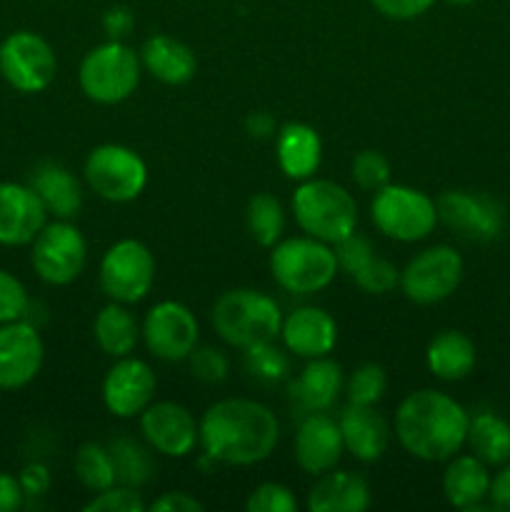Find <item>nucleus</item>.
<instances>
[{"label": "nucleus", "mask_w": 510, "mask_h": 512, "mask_svg": "<svg viewBox=\"0 0 510 512\" xmlns=\"http://www.w3.org/2000/svg\"><path fill=\"white\" fill-rule=\"evenodd\" d=\"M280 423L268 405L248 398H225L198 420V445L220 465H258L273 455Z\"/></svg>", "instance_id": "nucleus-1"}, {"label": "nucleus", "mask_w": 510, "mask_h": 512, "mask_svg": "<svg viewBox=\"0 0 510 512\" xmlns=\"http://www.w3.org/2000/svg\"><path fill=\"white\" fill-rule=\"evenodd\" d=\"M470 415L440 390H415L395 410V438L413 458L448 463L468 440Z\"/></svg>", "instance_id": "nucleus-2"}, {"label": "nucleus", "mask_w": 510, "mask_h": 512, "mask_svg": "<svg viewBox=\"0 0 510 512\" xmlns=\"http://www.w3.org/2000/svg\"><path fill=\"white\" fill-rule=\"evenodd\" d=\"M210 323L220 340L238 350L275 343L283 313L270 295L250 288H235L220 295L210 310Z\"/></svg>", "instance_id": "nucleus-3"}, {"label": "nucleus", "mask_w": 510, "mask_h": 512, "mask_svg": "<svg viewBox=\"0 0 510 512\" xmlns=\"http://www.w3.org/2000/svg\"><path fill=\"white\" fill-rule=\"evenodd\" d=\"M293 215L298 228L315 240L338 245L358 228V203L335 180H300L293 195Z\"/></svg>", "instance_id": "nucleus-4"}, {"label": "nucleus", "mask_w": 510, "mask_h": 512, "mask_svg": "<svg viewBox=\"0 0 510 512\" xmlns=\"http://www.w3.org/2000/svg\"><path fill=\"white\" fill-rule=\"evenodd\" d=\"M270 275L290 295H313L328 288L338 275L335 250L310 235L285 238L270 248Z\"/></svg>", "instance_id": "nucleus-5"}, {"label": "nucleus", "mask_w": 510, "mask_h": 512, "mask_svg": "<svg viewBox=\"0 0 510 512\" xmlns=\"http://www.w3.org/2000/svg\"><path fill=\"white\" fill-rule=\"evenodd\" d=\"M140 55L123 40H108L88 50L78 70V83L85 98L100 105L128 100L140 83Z\"/></svg>", "instance_id": "nucleus-6"}, {"label": "nucleus", "mask_w": 510, "mask_h": 512, "mask_svg": "<svg viewBox=\"0 0 510 512\" xmlns=\"http://www.w3.org/2000/svg\"><path fill=\"white\" fill-rule=\"evenodd\" d=\"M370 218L385 238L398 243H420L438 225V203L423 190L388 183L375 193Z\"/></svg>", "instance_id": "nucleus-7"}, {"label": "nucleus", "mask_w": 510, "mask_h": 512, "mask_svg": "<svg viewBox=\"0 0 510 512\" xmlns=\"http://www.w3.org/2000/svg\"><path fill=\"white\" fill-rule=\"evenodd\" d=\"M83 175L88 188L108 203H130L148 183L145 160L133 148L118 143H105L90 150Z\"/></svg>", "instance_id": "nucleus-8"}, {"label": "nucleus", "mask_w": 510, "mask_h": 512, "mask_svg": "<svg viewBox=\"0 0 510 512\" xmlns=\"http://www.w3.org/2000/svg\"><path fill=\"white\" fill-rule=\"evenodd\" d=\"M100 288L110 300L123 305L140 303L155 283V258L135 238L118 240L105 250L98 268Z\"/></svg>", "instance_id": "nucleus-9"}, {"label": "nucleus", "mask_w": 510, "mask_h": 512, "mask_svg": "<svg viewBox=\"0 0 510 512\" xmlns=\"http://www.w3.org/2000/svg\"><path fill=\"white\" fill-rule=\"evenodd\" d=\"M463 258L450 245H433L415 255L400 270V288L415 305H435L448 300L463 283Z\"/></svg>", "instance_id": "nucleus-10"}, {"label": "nucleus", "mask_w": 510, "mask_h": 512, "mask_svg": "<svg viewBox=\"0 0 510 512\" xmlns=\"http://www.w3.org/2000/svg\"><path fill=\"white\" fill-rule=\"evenodd\" d=\"M30 245L35 273L48 285H70L88 263V243L70 220L45 223Z\"/></svg>", "instance_id": "nucleus-11"}, {"label": "nucleus", "mask_w": 510, "mask_h": 512, "mask_svg": "<svg viewBox=\"0 0 510 512\" xmlns=\"http://www.w3.org/2000/svg\"><path fill=\"white\" fill-rule=\"evenodd\" d=\"M58 73V58L43 35L15 30L0 43V75L20 93H43Z\"/></svg>", "instance_id": "nucleus-12"}, {"label": "nucleus", "mask_w": 510, "mask_h": 512, "mask_svg": "<svg viewBox=\"0 0 510 512\" xmlns=\"http://www.w3.org/2000/svg\"><path fill=\"white\" fill-rule=\"evenodd\" d=\"M140 333H143L150 355L165 360V363L188 360V355L198 348L200 338L198 318L188 305L178 303V300L155 303L145 313Z\"/></svg>", "instance_id": "nucleus-13"}, {"label": "nucleus", "mask_w": 510, "mask_h": 512, "mask_svg": "<svg viewBox=\"0 0 510 512\" xmlns=\"http://www.w3.org/2000/svg\"><path fill=\"white\" fill-rule=\"evenodd\" d=\"M438 220L473 243H490L505 228V210L495 198L475 190H448L438 200Z\"/></svg>", "instance_id": "nucleus-14"}, {"label": "nucleus", "mask_w": 510, "mask_h": 512, "mask_svg": "<svg viewBox=\"0 0 510 512\" xmlns=\"http://www.w3.org/2000/svg\"><path fill=\"white\" fill-rule=\"evenodd\" d=\"M158 378L145 360L125 355L115 360L103 380V403L115 418H140L145 408L155 400Z\"/></svg>", "instance_id": "nucleus-15"}, {"label": "nucleus", "mask_w": 510, "mask_h": 512, "mask_svg": "<svg viewBox=\"0 0 510 512\" xmlns=\"http://www.w3.org/2000/svg\"><path fill=\"white\" fill-rule=\"evenodd\" d=\"M140 433L145 443L165 458H188L198 445V423L193 413L173 400H153L140 413Z\"/></svg>", "instance_id": "nucleus-16"}, {"label": "nucleus", "mask_w": 510, "mask_h": 512, "mask_svg": "<svg viewBox=\"0 0 510 512\" xmlns=\"http://www.w3.org/2000/svg\"><path fill=\"white\" fill-rule=\"evenodd\" d=\"M45 348L38 328L25 320L0 325V390H20L38 378Z\"/></svg>", "instance_id": "nucleus-17"}, {"label": "nucleus", "mask_w": 510, "mask_h": 512, "mask_svg": "<svg viewBox=\"0 0 510 512\" xmlns=\"http://www.w3.org/2000/svg\"><path fill=\"white\" fill-rule=\"evenodd\" d=\"M293 450L298 468L303 473L315 475V478L338 468L340 458L345 453L338 420H333L325 413H308L300 420Z\"/></svg>", "instance_id": "nucleus-18"}, {"label": "nucleus", "mask_w": 510, "mask_h": 512, "mask_svg": "<svg viewBox=\"0 0 510 512\" xmlns=\"http://www.w3.org/2000/svg\"><path fill=\"white\" fill-rule=\"evenodd\" d=\"M45 218L48 210L30 185L0 183V245L18 248L33 243Z\"/></svg>", "instance_id": "nucleus-19"}, {"label": "nucleus", "mask_w": 510, "mask_h": 512, "mask_svg": "<svg viewBox=\"0 0 510 512\" xmlns=\"http://www.w3.org/2000/svg\"><path fill=\"white\" fill-rule=\"evenodd\" d=\"M280 338L295 358H328L338 343V323L323 308L303 305V308H295L288 318H283Z\"/></svg>", "instance_id": "nucleus-20"}, {"label": "nucleus", "mask_w": 510, "mask_h": 512, "mask_svg": "<svg viewBox=\"0 0 510 512\" xmlns=\"http://www.w3.org/2000/svg\"><path fill=\"white\" fill-rule=\"evenodd\" d=\"M340 433L345 450L360 463H375L385 455L390 443V428L375 405H353L340 413Z\"/></svg>", "instance_id": "nucleus-21"}, {"label": "nucleus", "mask_w": 510, "mask_h": 512, "mask_svg": "<svg viewBox=\"0 0 510 512\" xmlns=\"http://www.w3.org/2000/svg\"><path fill=\"white\" fill-rule=\"evenodd\" d=\"M370 508V485L350 470H328L318 475L308 493L310 512H363Z\"/></svg>", "instance_id": "nucleus-22"}, {"label": "nucleus", "mask_w": 510, "mask_h": 512, "mask_svg": "<svg viewBox=\"0 0 510 512\" xmlns=\"http://www.w3.org/2000/svg\"><path fill=\"white\" fill-rule=\"evenodd\" d=\"M345 378L338 363L330 358L308 360L300 375L290 380V398L305 413H325L343 393Z\"/></svg>", "instance_id": "nucleus-23"}, {"label": "nucleus", "mask_w": 510, "mask_h": 512, "mask_svg": "<svg viewBox=\"0 0 510 512\" xmlns=\"http://www.w3.org/2000/svg\"><path fill=\"white\" fill-rule=\"evenodd\" d=\"M275 158L278 168L290 180H308L318 173L323 160V143L315 128L305 123H285L275 133Z\"/></svg>", "instance_id": "nucleus-24"}, {"label": "nucleus", "mask_w": 510, "mask_h": 512, "mask_svg": "<svg viewBox=\"0 0 510 512\" xmlns=\"http://www.w3.org/2000/svg\"><path fill=\"white\" fill-rule=\"evenodd\" d=\"M443 493L453 508L475 512L485 508L490 493L488 465L470 455H453L443 473Z\"/></svg>", "instance_id": "nucleus-25"}, {"label": "nucleus", "mask_w": 510, "mask_h": 512, "mask_svg": "<svg viewBox=\"0 0 510 512\" xmlns=\"http://www.w3.org/2000/svg\"><path fill=\"white\" fill-rule=\"evenodd\" d=\"M140 63L153 78L165 85L188 83L198 68L193 50L170 35H153L145 40L143 50H140Z\"/></svg>", "instance_id": "nucleus-26"}, {"label": "nucleus", "mask_w": 510, "mask_h": 512, "mask_svg": "<svg viewBox=\"0 0 510 512\" xmlns=\"http://www.w3.org/2000/svg\"><path fill=\"white\" fill-rule=\"evenodd\" d=\"M30 188L43 200L45 210L58 220L75 218L83 205V188L68 168L58 163H43L30 175Z\"/></svg>", "instance_id": "nucleus-27"}, {"label": "nucleus", "mask_w": 510, "mask_h": 512, "mask_svg": "<svg viewBox=\"0 0 510 512\" xmlns=\"http://www.w3.org/2000/svg\"><path fill=\"white\" fill-rule=\"evenodd\" d=\"M425 363L430 373L445 383H455L473 373L475 368V345L460 330H443L430 340L425 350Z\"/></svg>", "instance_id": "nucleus-28"}, {"label": "nucleus", "mask_w": 510, "mask_h": 512, "mask_svg": "<svg viewBox=\"0 0 510 512\" xmlns=\"http://www.w3.org/2000/svg\"><path fill=\"white\" fill-rule=\"evenodd\" d=\"M140 325L135 315L130 313L128 305L110 300L105 308L93 320V338L98 348L110 358H125L135 350L140 340Z\"/></svg>", "instance_id": "nucleus-29"}, {"label": "nucleus", "mask_w": 510, "mask_h": 512, "mask_svg": "<svg viewBox=\"0 0 510 512\" xmlns=\"http://www.w3.org/2000/svg\"><path fill=\"white\" fill-rule=\"evenodd\" d=\"M465 445L488 468L490 465L500 468V465L510 463V423L493 410H483L470 418Z\"/></svg>", "instance_id": "nucleus-30"}, {"label": "nucleus", "mask_w": 510, "mask_h": 512, "mask_svg": "<svg viewBox=\"0 0 510 512\" xmlns=\"http://www.w3.org/2000/svg\"><path fill=\"white\" fill-rule=\"evenodd\" d=\"M245 225L248 233L260 248H273L285 230V213L278 198L270 193H258L248 200L245 208Z\"/></svg>", "instance_id": "nucleus-31"}, {"label": "nucleus", "mask_w": 510, "mask_h": 512, "mask_svg": "<svg viewBox=\"0 0 510 512\" xmlns=\"http://www.w3.org/2000/svg\"><path fill=\"white\" fill-rule=\"evenodd\" d=\"M73 470H75V478H78L90 493H100V490L118 483V478H115L113 455H110L108 445H100V443L80 445L73 460Z\"/></svg>", "instance_id": "nucleus-32"}, {"label": "nucleus", "mask_w": 510, "mask_h": 512, "mask_svg": "<svg viewBox=\"0 0 510 512\" xmlns=\"http://www.w3.org/2000/svg\"><path fill=\"white\" fill-rule=\"evenodd\" d=\"M108 448L113 455L115 478L120 485L140 488V485L148 483L150 473H153V460L143 445L130 438H115Z\"/></svg>", "instance_id": "nucleus-33"}, {"label": "nucleus", "mask_w": 510, "mask_h": 512, "mask_svg": "<svg viewBox=\"0 0 510 512\" xmlns=\"http://www.w3.org/2000/svg\"><path fill=\"white\" fill-rule=\"evenodd\" d=\"M345 395L348 403L353 405H375L383 400L385 390H388V375H385L383 365L378 363H360L358 368L350 373L345 380Z\"/></svg>", "instance_id": "nucleus-34"}, {"label": "nucleus", "mask_w": 510, "mask_h": 512, "mask_svg": "<svg viewBox=\"0 0 510 512\" xmlns=\"http://www.w3.org/2000/svg\"><path fill=\"white\" fill-rule=\"evenodd\" d=\"M245 370L263 383H280L288 378V358L273 343L245 350Z\"/></svg>", "instance_id": "nucleus-35"}, {"label": "nucleus", "mask_w": 510, "mask_h": 512, "mask_svg": "<svg viewBox=\"0 0 510 512\" xmlns=\"http://www.w3.org/2000/svg\"><path fill=\"white\" fill-rule=\"evenodd\" d=\"M353 180L358 188L378 193L390 183V163L378 150H360L353 158Z\"/></svg>", "instance_id": "nucleus-36"}, {"label": "nucleus", "mask_w": 510, "mask_h": 512, "mask_svg": "<svg viewBox=\"0 0 510 512\" xmlns=\"http://www.w3.org/2000/svg\"><path fill=\"white\" fill-rule=\"evenodd\" d=\"M353 283L358 285L363 293L370 295H385L400 283V270L395 268L390 260L373 255L358 273L353 275Z\"/></svg>", "instance_id": "nucleus-37"}, {"label": "nucleus", "mask_w": 510, "mask_h": 512, "mask_svg": "<svg viewBox=\"0 0 510 512\" xmlns=\"http://www.w3.org/2000/svg\"><path fill=\"white\" fill-rule=\"evenodd\" d=\"M145 503L138 488L130 485H110V488L93 493V500L85 505V512H143Z\"/></svg>", "instance_id": "nucleus-38"}, {"label": "nucleus", "mask_w": 510, "mask_h": 512, "mask_svg": "<svg viewBox=\"0 0 510 512\" xmlns=\"http://www.w3.org/2000/svg\"><path fill=\"white\" fill-rule=\"evenodd\" d=\"M245 508L248 512H295L298 500H295L293 490L285 488V485L263 483L248 495Z\"/></svg>", "instance_id": "nucleus-39"}, {"label": "nucleus", "mask_w": 510, "mask_h": 512, "mask_svg": "<svg viewBox=\"0 0 510 512\" xmlns=\"http://www.w3.org/2000/svg\"><path fill=\"white\" fill-rule=\"evenodd\" d=\"M30 308L28 290L8 270H0V325L23 320Z\"/></svg>", "instance_id": "nucleus-40"}, {"label": "nucleus", "mask_w": 510, "mask_h": 512, "mask_svg": "<svg viewBox=\"0 0 510 512\" xmlns=\"http://www.w3.org/2000/svg\"><path fill=\"white\" fill-rule=\"evenodd\" d=\"M188 360L190 370H193V375L200 383H223L230 373L228 358H225L218 348H208V345H205V348H195L193 353L188 355Z\"/></svg>", "instance_id": "nucleus-41"}, {"label": "nucleus", "mask_w": 510, "mask_h": 512, "mask_svg": "<svg viewBox=\"0 0 510 512\" xmlns=\"http://www.w3.org/2000/svg\"><path fill=\"white\" fill-rule=\"evenodd\" d=\"M375 255L373 245H370L368 238H363L360 233H350L348 238L340 240L338 245H335V258H338V270H343V273H348L350 278H353L355 273H358L360 268H363L365 263H368L370 258Z\"/></svg>", "instance_id": "nucleus-42"}, {"label": "nucleus", "mask_w": 510, "mask_h": 512, "mask_svg": "<svg viewBox=\"0 0 510 512\" xmlns=\"http://www.w3.org/2000/svg\"><path fill=\"white\" fill-rule=\"evenodd\" d=\"M378 13L393 20H413L428 13L435 5V0H370Z\"/></svg>", "instance_id": "nucleus-43"}, {"label": "nucleus", "mask_w": 510, "mask_h": 512, "mask_svg": "<svg viewBox=\"0 0 510 512\" xmlns=\"http://www.w3.org/2000/svg\"><path fill=\"white\" fill-rule=\"evenodd\" d=\"M150 510L153 512H200L205 510V505L200 503V500H195L190 493L173 490V493H163L158 500H153Z\"/></svg>", "instance_id": "nucleus-44"}, {"label": "nucleus", "mask_w": 510, "mask_h": 512, "mask_svg": "<svg viewBox=\"0 0 510 512\" xmlns=\"http://www.w3.org/2000/svg\"><path fill=\"white\" fill-rule=\"evenodd\" d=\"M488 505L493 510L510 512V463L500 465L498 473L490 478V493Z\"/></svg>", "instance_id": "nucleus-45"}, {"label": "nucleus", "mask_w": 510, "mask_h": 512, "mask_svg": "<svg viewBox=\"0 0 510 512\" xmlns=\"http://www.w3.org/2000/svg\"><path fill=\"white\" fill-rule=\"evenodd\" d=\"M18 480L25 495H43L50 488V470L43 463H30L25 465Z\"/></svg>", "instance_id": "nucleus-46"}, {"label": "nucleus", "mask_w": 510, "mask_h": 512, "mask_svg": "<svg viewBox=\"0 0 510 512\" xmlns=\"http://www.w3.org/2000/svg\"><path fill=\"white\" fill-rule=\"evenodd\" d=\"M23 485L15 475L0 473V512H15L23 505Z\"/></svg>", "instance_id": "nucleus-47"}, {"label": "nucleus", "mask_w": 510, "mask_h": 512, "mask_svg": "<svg viewBox=\"0 0 510 512\" xmlns=\"http://www.w3.org/2000/svg\"><path fill=\"white\" fill-rule=\"evenodd\" d=\"M130 28H133V15H130L128 10L125 8L108 10V15H105V30L113 35V40L123 38Z\"/></svg>", "instance_id": "nucleus-48"}, {"label": "nucleus", "mask_w": 510, "mask_h": 512, "mask_svg": "<svg viewBox=\"0 0 510 512\" xmlns=\"http://www.w3.org/2000/svg\"><path fill=\"white\" fill-rule=\"evenodd\" d=\"M248 133L253 138H268L275 133V123L268 113H255L248 118Z\"/></svg>", "instance_id": "nucleus-49"}, {"label": "nucleus", "mask_w": 510, "mask_h": 512, "mask_svg": "<svg viewBox=\"0 0 510 512\" xmlns=\"http://www.w3.org/2000/svg\"><path fill=\"white\" fill-rule=\"evenodd\" d=\"M445 3H450V5H470V3H473V0H445Z\"/></svg>", "instance_id": "nucleus-50"}]
</instances>
